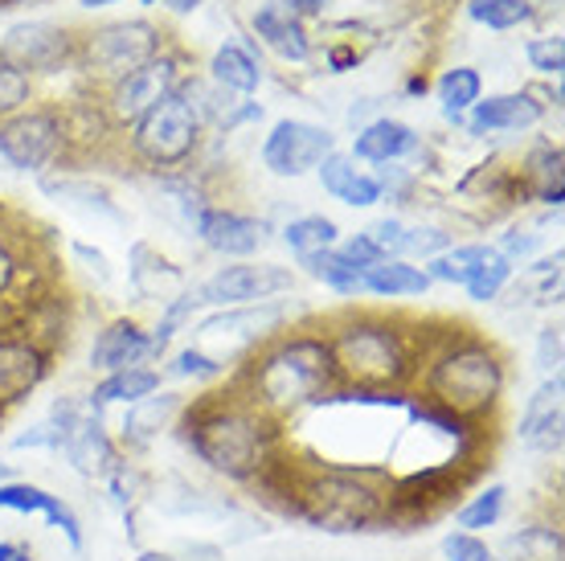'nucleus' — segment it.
Segmentation results:
<instances>
[{
    "instance_id": "a18cd8bd",
    "label": "nucleus",
    "mask_w": 565,
    "mask_h": 561,
    "mask_svg": "<svg viewBox=\"0 0 565 561\" xmlns=\"http://www.w3.org/2000/svg\"><path fill=\"white\" fill-rule=\"evenodd\" d=\"M373 181L382 184V197L390 193V201H402V197H406V189L414 184V172L406 169V165H377Z\"/></svg>"
},
{
    "instance_id": "aec40b11",
    "label": "nucleus",
    "mask_w": 565,
    "mask_h": 561,
    "mask_svg": "<svg viewBox=\"0 0 565 561\" xmlns=\"http://www.w3.org/2000/svg\"><path fill=\"white\" fill-rule=\"evenodd\" d=\"M316 172H320L324 193L332 197V201H340V205H349V210H369V205L385 201L382 184L373 181V172L361 169L353 156L340 152V148H337V152H328Z\"/></svg>"
},
{
    "instance_id": "cd10ccee",
    "label": "nucleus",
    "mask_w": 565,
    "mask_h": 561,
    "mask_svg": "<svg viewBox=\"0 0 565 561\" xmlns=\"http://www.w3.org/2000/svg\"><path fill=\"white\" fill-rule=\"evenodd\" d=\"M299 267L308 271L316 283H324L328 292H337L340 299H365V271L353 267L344 254L332 246V251H320V254H308V258H299Z\"/></svg>"
},
{
    "instance_id": "864d4df0",
    "label": "nucleus",
    "mask_w": 565,
    "mask_h": 561,
    "mask_svg": "<svg viewBox=\"0 0 565 561\" xmlns=\"http://www.w3.org/2000/svg\"><path fill=\"white\" fill-rule=\"evenodd\" d=\"M164 4H172V13H193L201 0H164Z\"/></svg>"
},
{
    "instance_id": "20e7f679",
    "label": "nucleus",
    "mask_w": 565,
    "mask_h": 561,
    "mask_svg": "<svg viewBox=\"0 0 565 561\" xmlns=\"http://www.w3.org/2000/svg\"><path fill=\"white\" fill-rule=\"evenodd\" d=\"M337 390L390 393L414 378V349L406 332L382 316H349L324 332Z\"/></svg>"
},
{
    "instance_id": "c85d7f7f",
    "label": "nucleus",
    "mask_w": 565,
    "mask_h": 561,
    "mask_svg": "<svg viewBox=\"0 0 565 561\" xmlns=\"http://www.w3.org/2000/svg\"><path fill=\"white\" fill-rule=\"evenodd\" d=\"M562 148H553V144H537L529 160H524V184L537 193V201L553 205V210H562L565 201V172H562Z\"/></svg>"
},
{
    "instance_id": "5fc2aeb1",
    "label": "nucleus",
    "mask_w": 565,
    "mask_h": 561,
    "mask_svg": "<svg viewBox=\"0 0 565 561\" xmlns=\"http://www.w3.org/2000/svg\"><path fill=\"white\" fill-rule=\"evenodd\" d=\"M78 4H83V9H90V13H95V9H107V4H119V0H78Z\"/></svg>"
},
{
    "instance_id": "6e6552de",
    "label": "nucleus",
    "mask_w": 565,
    "mask_h": 561,
    "mask_svg": "<svg viewBox=\"0 0 565 561\" xmlns=\"http://www.w3.org/2000/svg\"><path fill=\"white\" fill-rule=\"evenodd\" d=\"M156 54H160V29L148 21H115V25L86 33V42L78 45V62L107 83H119L124 74H131Z\"/></svg>"
},
{
    "instance_id": "dca6fc26",
    "label": "nucleus",
    "mask_w": 565,
    "mask_h": 561,
    "mask_svg": "<svg viewBox=\"0 0 565 561\" xmlns=\"http://www.w3.org/2000/svg\"><path fill=\"white\" fill-rule=\"evenodd\" d=\"M0 512H21V517H42L50 529H62L71 549H83V520L74 517V508L54 496L50 488H38L29 479H4L0 484Z\"/></svg>"
},
{
    "instance_id": "79ce46f5",
    "label": "nucleus",
    "mask_w": 565,
    "mask_h": 561,
    "mask_svg": "<svg viewBox=\"0 0 565 561\" xmlns=\"http://www.w3.org/2000/svg\"><path fill=\"white\" fill-rule=\"evenodd\" d=\"M361 234L382 251V258H402V239H406V222H402V218H390V213H385V218H377L373 225H365Z\"/></svg>"
},
{
    "instance_id": "6ab92c4d",
    "label": "nucleus",
    "mask_w": 565,
    "mask_h": 561,
    "mask_svg": "<svg viewBox=\"0 0 565 561\" xmlns=\"http://www.w3.org/2000/svg\"><path fill=\"white\" fill-rule=\"evenodd\" d=\"M423 148V136L414 131L411 124H402V119H390V115H377L373 124H365L356 131L353 140V160L356 165H402L406 156H414Z\"/></svg>"
},
{
    "instance_id": "f704fd0d",
    "label": "nucleus",
    "mask_w": 565,
    "mask_h": 561,
    "mask_svg": "<svg viewBox=\"0 0 565 561\" xmlns=\"http://www.w3.org/2000/svg\"><path fill=\"white\" fill-rule=\"evenodd\" d=\"M504 512H509V488L504 484H488V488H480L455 512V525L463 533H483V529H495L504 520Z\"/></svg>"
},
{
    "instance_id": "412c9836",
    "label": "nucleus",
    "mask_w": 565,
    "mask_h": 561,
    "mask_svg": "<svg viewBox=\"0 0 565 561\" xmlns=\"http://www.w3.org/2000/svg\"><path fill=\"white\" fill-rule=\"evenodd\" d=\"M57 455H66L74 472H83V476H111L115 467H119V447H115V438L103 431L99 410H90V414L78 422V431L66 438V447L57 451Z\"/></svg>"
},
{
    "instance_id": "6e6d98bb",
    "label": "nucleus",
    "mask_w": 565,
    "mask_h": 561,
    "mask_svg": "<svg viewBox=\"0 0 565 561\" xmlns=\"http://www.w3.org/2000/svg\"><path fill=\"white\" fill-rule=\"evenodd\" d=\"M13 4H25V0H0V9H13Z\"/></svg>"
},
{
    "instance_id": "9d476101",
    "label": "nucleus",
    "mask_w": 565,
    "mask_h": 561,
    "mask_svg": "<svg viewBox=\"0 0 565 561\" xmlns=\"http://www.w3.org/2000/svg\"><path fill=\"white\" fill-rule=\"evenodd\" d=\"M287 324V308L279 299L267 304H246V308H217L213 316L193 328V345L210 352L213 345H226L230 352H255L258 345H267L270 337H279V328ZM222 357V361H226Z\"/></svg>"
},
{
    "instance_id": "ea45409f",
    "label": "nucleus",
    "mask_w": 565,
    "mask_h": 561,
    "mask_svg": "<svg viewBox=\"0 0 565 561\" xmlns=\"http://www.w3.org/2000/svg\"><path fill=\"white\" fill-rule=\"evenodd\" d=\"M447 246H455V239L438 225H406V239H402V258H435Z\"/></svg>"
},
{
    "instance_id": "473e14b6",
    "label": "nucleus",
    "mask_w": 565,
    "mask_h": 561,
    "mask_svg": "<svg viewBox=\"0 0 565 561\" xmlns=\"http://www.w3.org/2000/svg\"><path fill=\"white\" fill-rule=\"evenodd\" d=\"M488 242H459V246H447L443 254L426 258V279L430 283H447V287H463L471 279V271L480 267Z\"/></svg>"
},
{
    "instance_id": "72a5a7b5",
    "label": "nucleus",
    "mask_w": 565,
    "mask_h": 561,
    "mask_svg": "<svg viewBox=\"0 0 565 561\" xmlns=\"http://www.w3.org/2000/svg\"><path fill=\"white\" fill-rule=\"evenodd\" d=\"M198 311H201V299L193 292H184V295H177V299H169V308H164L160 324L148 332V361H160V357L169 352L172 340L181 337L184 328L198 320Z\"/></svg>"
},
{
    "instance_id": "c03bdc74",
    "label": "nucleus",
    "mask_w": 565,
    "mask_h": 561,
    "mask_svg": "<svg viewBox=\"0 0 565 561\" xmlns=\"http://www.w3.org/2000/svg\"><path fill=\"white\" fill-rule=\"evenodd\" d=\"M537 369L545 373V378L562 373V328H557V324L541 328V337H537Z\"/></svg>"
},
{
    "instance_id": "de8ad7c7",
    "label": "nucleus",
    "mask_w": 565,
    "mask_h": 561,
    "mask_svg": "<svg viewBox=\"0 0 565 561\" xmlns=\"http://www.w3.org/2000/svg\"><path fill=\"white\" fill-rule=\"evenodd\" d=\"M537 246H541V234H533V230H509V234L500 239V246H495V251L504 254L509 263H516V258L524 263V258L537 251Z\"/></svg>"
},
{
    "instance_id": "e433bc0d",
    "label": "nucleus",
    "mask_w": 565,
    "mask_h": 561,
    "mask_svg": "<svg viewBox=\"0 0 565 561\" xmlns=\"http://www.w3.org/2000/svg\"><path fill=\"white\" fill-rule=\"evenodd\" d=\"M467 17L480 21V25L504 33V29H516L533 17V4L529 0H471L467 4Z\"/></svg>"
},
{
    "instance_id": "5701e85b",
    "label": "nucleus",
    "mask_w": 565,
    "mask_h": 561,
    "mask_svg": "<svg viewBox=\"0 0 565 561\" xmlns=\"http://www.w3.org/2000/svg\"><path fill=\"white\" fill-rule=\"evenodd\" d=\"M255 33L263 38V45H270V50L282 57V62H308V54H311L308 29H303V21H299L282 0L258 4Z\"/></svg>"
},
{
    "instance_id": "39448f33",
    "label": "nucleus",
    "mask_w": 565,
    "mask_h": 561,
    "mask_svg": "<svg viewBox=\"0 0 565 561\" xmlns=\"http://www.w3.org/2000/svg\"><path fill=\"white\" fill-rule=\"evenodd\" d=\"M423 385L426 402L463 419L467 426H480L509 390V366L488 340L459 337L426 361Z\"/></svg>"
},
{
    "instance_id": "f257e3e1",
    "label": "nucleus",
    "mask_w": 565,
    "mask_h": 561,
    "mask_svg": "<svg viewBox=\"0 0 565 561\" xmlns=\"http://www.w3.org/2000/svg\"><path fill=\"white\" fill-rule=\"evenodd\" d=\"M184 447L198 455L201 464L226 479L250 484L267 479L279 464V422L267 419L246 398L226 402H198L184 410Z\"/></svg>"
},
{
    "instance_id": "7ed1b4c3",
    "label": "nucleus",
    "mask_w": 565,
    "mask_h": 561,
    "mask_svg": "<svg viewBox=\"0 0 565 561\" xmlns=\"http://www.w3.org/2000/svg\"><path fill=\"white\" fill-rule=\"evenodd\" d=\"M332 390H337L332 357H328L324 337L316 332L270 337L242 369V398L275 422L324 402Z\"/></svg>"
},
{
    "instance_id": "bb28decb",
    "label": "nucleus",
    "mask_w": 565,
    "mask_h": 561,
    "mask_svg": "<svg viewBox=\"0 0 565 561\" xmlns=\"http://www.w3.org/2000/svg\"><path fill=\"white\" fill-rule=\"evenodd\" d=\"M210 71H213V83L222 86L226 95H255L258 86H263V66H258V57L238 42L217 45Z\"/></svg>"
},
{
    "instance_id": "2eb2a0df",
    "label": "nucleus",
    "mask_w": 565,
    "mask_h": 561,
    "mask_svg": "<svg viewBox=\"0 0 565 561\" xmlns=\"http://www.w3.org/2000/svg\"><path fill=\"white\" fill-rule=\"evenodd\" d=\"M50 373V352L33 337L0 332V414L21 406Z\"/></svg>"
},
{
    "instance_id": "a19ab883",
    "label": "nucleus",
    "mask_w": 565,
    "mask_h": 561,
    "mask_svg": "<svg viewBox=\"0 0 565 561\" xmlns=\"http://www.w3.org/2000/svg\"><path fill=\"white\" fill-rule=\"evenodd\" d=\"M443 558L447 561H500L495 549L483 541L480 533H463V529H451L443 537Z\"/></svg>"
},
{
    "instance_id": "9b49d317",
    "label": "nucleus",
    "mask_w": 565,
    "mask_h": 561,
    "mask_svg": "<svg viewBox=\"0 0 565 561\" xmlns=\"http://www.w3.org/2000/svg\"><path fill=\"white\" fill-rule=\"evenodd\" d=\"M184 213H189V225L201 239V246L222 258H255L263 246H267L270 225L263 218H250V213L226 210V205H205L201 197L193 201H181Z\"/></svg>"
},
{
    "instance_id": "49530a36",
    "label": "nucleus",
    "mask_w": 565,
    "mask_h": 561,
    "mask_svg": "<svg viewBox=\"0 0 565 561\" xmlns=\"http://www.w3.org/2000/svg\"><path fill=\"white\" fill-rule=\"evenodd\" d=\"M337 251L344 254L353 267H361V271L373 267V263H382V251H377V246H373L365 234H349L344 242H337Z\"/></svg>"
},
{
    "instance_id": "58836bf2",
    "label": "nucleus",
    "mask_w": 565,
    "mask_h": 561,
    "mask_svg": "<svg viewBox=\"0 0 565 561\" xmlns=\"http://www.w3.org/2000/svg\"><path fill=\"white\" fill-rule=\"evenodd\" d=\"M29 103H33V78L0 57V124L13 119L17 112H25Z\"/></svg>"
},
{
    "instance_id": "37998d69",
    "label": "nucleus",
    "mask_w": 565,
    "mask_h": 561,
    "mask_svg": "<svg viewBox=\"0 0 565 561\" xmlns=\"http://www.w3.org/2000/svg\"><path fill=\"white\" fill-rule=\"evenodd\" d=\"M529 66L537 74H550V78H562L565 71V42L562 38H537V42H529Z\"/></svg>"
},
{
    "instance_id": "4468645a",
    "label": "nucleus",
    "mask_w": 565,
    "mask_h": 561,
    "mask_svg": "<svg viewBox=\"0 0 565 561\" xmlns=\"http://www.w3.org/2000/svg\"><path fill=\"white\" fill-rule=\"evenodd\" d=\"M184 83V71H181V57L177 54H160L148 57L143 66H136L131 74H124L119 83H111V98H107V107H111V119L115 124H136L140 115H148L156 103H164V98Z\"/></svg>"
},
{
    "instance_id": "4d7b16f0",
    "label": "nucleus",
    "mask_w": 565,
    "mask_h": 561,
    "mask_svg": "<svg viewBox=\"0 0 565 561\" xmlns=\"http://www.w3.org/2000/svg\"><path fill=\"white\" fill-rule=\"evenodd\" d=\"M140 4H148V9H152V4H164V0H140Z\"/></svg>"
},
{
    "instance_id": "f3484780",
    "label": "nucleus",
    "mask_w": 565,
    "mask_h": 561,
    "mask_svg": "<svg viewBox=\"0 0 565 561\" xmlns=\"http://www.w3.org/2000/svg\"><path fill=\"white\" fill-rule=\"evenodd\" d=\"M565 381L562 373H553L537 385V393L524 402L521 410V443L541 451V455H557L562 451V426H565Z\"/></svg>"
},
{
    "instance_id": "0eeeda50",
    "label": "nucleus",
    "mask_w": 565,
    "mask_h": 561,
    "mask_svg": "<svg viewBox=\"0 0 565 561\" xmlns=\"http://www.w3.org/2000/svg\"><path fill=\"white\" fill-rule=\"evenodd\" d=\"M66 115L54 107H25L0 124V156L17 172H45L66 148Z\"/></svg>"
},
{
    "instance_id": "4be33fe9",
    "label": "nucleus",
    "mask_w": 565,
    "mask_h": 561,
    "mask_svg": "<svg viewBox=\"0 0 565 561\" xmlns=\"http://www.w3.org/2000/svg\"><path fill=\"white\" fill-rule=\"evenodd\" d=\"M143 361H148V328L136 320H111L90 345V369L99 373H119Z\"/></svg>"
},
{
    "instance_id": "b1692460",
    "label": "nucleus",
    "mask_w": 565,
    "mask_h": 561,
    "mask_svg": "<svg viewBox=\"0 0 565 561\" xmlns=\"http://www.w3.org/2000/svg\"><path fill=\"white\" fill-rule=\"evenodd\" d=\"M160 369L152 366H128L119 369V373H107V378L90 390V410H107V406H136V402H143V398H152L156 390H160Z\"/></svg>"
},
{
    "instance_id": "ddd939ff",
    "label": "nucleus",
    "mask_w": 565,
    "mask_h": 561,
    "mask_svg": "<svg viewBox=\"0 0 565 561\" xmlns=\"http://www.w3.org/2000/svg\"><path fill=\"white\" fill-rule=\"evenodd\" d=\"M0 57L29 78L57 74L78 57V42L71 38V29L57 25V21H17L0 42Z\"/></svg>"
},
{
    "instance_id": "2f4dec72",
    "label": "nucleus",
    "mask_w": 565,
    "mask_h": 561,
    "mask_svg": "<svg viewBox=\"0 0 565 561\" xmlns=\"http://www.w3.org/2000/svg\"><path fill=\"white\" fill-rule=\"evenodd\" d=\"M483 98V78L480 71H471V66H455L438 78V103H443V115L451 119V124H463L467 112L476 107Z\"/></svg>"
},
{
    "instance_id": "603ef678",
    "label": "nucleus",
    "mask_w": 565,
    "mask_h": 561,
    "mask_svg": "<svg viewBox=\"0 0 565 561\" xmlns=\"http://www.w3.org/2000/svg\"><path fill=\"white\" fill-rule=\"evenodd\" d=\"M356 62V54L353 50H332V54H328V66H332V71H349V66H353Z\"/></svg>"
},
{
    "instance_id": "8fccbe9b",
    "label": "nucleus",
    "mask_w": 565,
    "mask_h": 561,
    "mask_svg": "<svg viewBox=\"0 0 565 561\" xmlns=\"http://www.w3.org/2000/svg\"><path fill=\"white\" fill-rule=\"evenodd\" d=\"M282 4H287V9H291L299 21H303V17H320L328 4H332V0H282Z\"/></svg>"
},
{
    "instance_id": "f03ea898",
    "label": "nucleus",
    "mask_w": 565,
    "mask_h": 561,
    "mask_svg": "<svg viewBox=\"0 0 565 561\" xmlns=\"http://www.w3.org/2000/svg\"><path fill=\"white\" fill-rule=\"evenodd\" d=\"M270 476L282 479L287 508L299 520H308L311 529H324V533H361V529H373V525L394 517L390 484H382L373 472L332 464H275Z\"/></svg>"
},
{
    "instance_id": "09e8293b",
    "label": "nucleus",
    "mask_w": 565,
    "mask_h": 561,
    "mask_svg": "<svg viewBox=\"0 0 565 561\" xmlns=\"http://www.w3.org/2000/svg\"><path fill=\"white\" fill-rule=\"evenodd\" d=\"M13 283H17V254L4 242V234H0V299L13 292Z\"/></svg>"
},
{
    "instance_id": "7c9ffc66",
    "label": "nucleus",
    "mask_w": 565,
    "mask_h": 561,
    "mask_svg": "<svg viewBox=\"0 0 565 561\" xmlns=\"http://www.w3.org/2000/svg\"><path fill=\"white\" fill-rule=\"evenodd\" d=\"M282 242L296 258H308V254L332 251L340 242V225L324 213H303V218H291L282 225Z\"/></svg>"
},
{
    "instance_id": "c756f323",
    "label": "nucleus",
    "mask_w": 565,
    "mask_h": 561,
    "mask_svg": "<svg viewBox=\"0 0 565 561\" xmlns=\"http://www.w3.org/2000/svg\"><path fill=\"white\" fill-rule=\"evenodd\" d=\"M500 561H565V541L553 525H524L512 533L504 549H495Z\"/></svg>"
},
{
    "instance_id": "c9c22d12",
    "label": "nucleus",
    "mask_w": 565,
    "mask_h": 561,
    "mask_svg": "<svg viewBox=\"0 0 565 561\" xmlns=\"http://www.w3.org/2000/svg\"><path fill=\"white\" fill-rule=\"evenodd\" d=\"M512 271H516V263H509L504 254L495 251V246H488L480 258V267L471 271V279L463 283L467 299H476V304H492L495 295L509 287Z\"/></svg>"
},
{
    "instance_id": "393cba45",
    "label": "nucleus",
    "mask_w": 565,
    "mask_h": 561,
    "mask_svg": "<svg viewBox=\"0 0 565 561\" xmlns=\"http://www.w3.org/2000/svg\"><path fill=\"white\" fill-rule=\"evenodd\" d=\"M435 283L426 279L423 267H414L411 258H382L365 267V292L373 299H423Z\"/></svg>"
},
{
    "instance_id": "3c124183",
    "label": "nucleus",
    "mask_w": 565,
    "mask_h": 561,
    "mask_svg": "<svg viewBox=\"0 0 565 561\" xmlns=\"http://www.w3.org/2000/svg\"><path fill=\"white\" fill-rule=\"evenodd\" d=\"M0 561H33V549L25 541H0Z\"/></svg>"
},
{
    "instance_id": "a211bd4d",
    "label": "nucleus",
    "mask_w": 565,
    "mask_h": 561,
    "mask_svg": "<svg viewBox=\"0 0 565 561\" xmlns=\"http://www.w3.org/2000/svg\"><path fill=\"white\" fill-rule=\"evenodd\" d=\"M541 115H545V103H537L529 91H509V95L480 98L467 112L463 124L476 140H488V136H500V131H524V127L541 124Z\"/></svg>"
},
{
    "instance_id": "1a4fd4ad",
    "label": "nucleus",
    "mask_w": 565,
    "mask_h": 561,
    "mask_svg": "<svg viewBox=\"0 0 565 561\" xmlns=\"http://www.w3.org/2000/svg\"><path fill=\"white\" fill-rule=\"evenodd\" d=\"M296 287V271L279 263H250L238 258L230 267H217L205 283L193 287L201 308H246V304H267Z\"/></svg>"
},
{
    "instance_id": "4c0bfd02",
    "label": "nucleus",
    "mask_w": 565,
    "mask_h": 561,
    "mask_svg": "<svg viewBox=\"0 0 565 561\" xmlns=\"http://www.w3.org/2000/svg\"><path fill=\"white\" fill-rule=\"evenodd\" d=\"M169 373L177 381H222L230 373L226 361H217L213 352L198 349V345H184L181 352H172Z\"/></svg>"
},
{
    "instance_id": "a878e982",
    "label": "nucleus",
    "mask_w": 565,
    "mask_h": 561,
    "mask_svg": "<svg viewBox=\"0 0 565 561\" xmlns=\"http://www.w3.org/2000/svg\"><path fill=\"white\" fill-rule=\"evenodd\" d=\"M177 414H181V393L156 390L152 398H143V402L128 406V414H124V443H131V447L152 443Z\"/></svg>"
},
{
    "instance_id": "f8f14e48",
    "label": "nucleus",
    "mask_w": 565,
    "mask_h": 561,
    "mask_svg": "<svg viewBox=\"0 0 565 561\" xmlns=\"http://www.w3.org/2000/svg\"><path fill=\"white\" fill-rule=\"evenodd\" d=\"M328 152H337V136L328 127L308 124V119H279L267 131L258 156H263V169L270 177L296 181V177H308V172L320 169V160Z\"/></svg>"
},
{
    "instance_id": "423d86ee",
    "label": "nucleus",
    "mask_w": 565,
    "mask_h": 561,
    "mask_svg": "<svg viewBox=\"0 0 565 561\" xmlns=\"http://www.w3.org/2000/svg\"><path fill=\"white\" fill-rule=\"evenodd\" d=\"M205 115L198 103V83H181L164 103L131 124V148L152 169H181L201 148Z\"/></svg>"
}]
</instances>
